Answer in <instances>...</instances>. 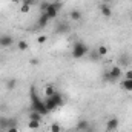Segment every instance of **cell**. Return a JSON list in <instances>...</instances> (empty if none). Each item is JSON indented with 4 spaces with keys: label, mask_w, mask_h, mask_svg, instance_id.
Instances as JSON below:
<instances>
[{
    "label": "cell",
    "mask_w": 132,
    "mask_h": 132,
    "mask_svg": "<svg viewBox=\"0 0 132 132\" xmlns=\"http://www.w3.org/2000/svg\"><path fill=\"white\" fill-rule=\"evenodd\" d=\"M100 12H101V15L106 17V19H109V17L112 15V11H111V8H109L108 3H101V5H100Z\"/></svg>",
    "instance_id": "9c48e42d"
},
{
    "label": "cell",
    "mask_w": 132,
    "mask_h": 132,
    "mask_svg": "<svg viewBox=\"0 0 132 132\" xmlns=\"http://www.w3.org/2000/svg\"><path fill=\"white\" fill-rule=\"evenodd\" d=\"M62 8V3L60 2H54V3H49V6H48V9H46V15L49 17V20L51 19H55L57 15H59V9Z\"/></svg>",
    "instance_id": "5b68a950"
},
{
    "label": "cell",
    "mask_w": 132,
    "mask_h": 132,
    "mask_svg": "<svg viewBox=\"0 0 132 132\" xmlns=\"http://www.w3.org/2000/svg\"><path fill=\"white\" fill-rule=\"evenodd\" d=\"M125 77H126L128 80H132V69H129V71H126V74H125Z\"/></svg>",
    "instance_id": "cb8c5ba5"
},
{
    "label": "cell",
    "mask_w": 132,
    "mask_h": 132,
    "mask_svg": "<svg viewBox=\"0 0 132 132\" xmlns=\"http://www.w3.org/2000/svg\"><path fill=\"white\" fill-rule=\"evenodd\" d=\"M29 95H31V109H32V111H37V112H40L42 115H48L49 112H48V109H46V106H45V101L37 97V92H35L34 88H31Z\"/></svg>",
    "instance_id": "6da1fadb"
},
{
    "label": "cell",
    "mask_w": 132,
    "mask_h": 132,
    "mask_svg": "<svg viewBox=\"0 0 132 132\" xmlns=\"http://www.w3.org/2000/svg\"><path fill=\"white\" fill-rule=\"evenodd\" d=\"M118 125H120L118 118H117V117H112V118L106 123V131L108 132H115L117 131V128H118Z\"/></svg>",
    "instance_id": "ba28073f"
},
{
    "label": "cell",
    "mask_w": 132,
    "mask_h": 132,
    "mask_svg": "<svg viewBox=\"0 0 132 132\" xmlns=\"http://www.w3.org/2000/svg\"><path fill=\"white\" fill-rule=\"evenodd\" d=\"M86 54H89L88 45L83 43V42H77V43L74 45V48H72V57H74V59H81V57H85Z\"/></svg>",
    "instance_id": "3957f363"
},
{
    "label": "cell",
    "mask_w": 132,
    "mask_h": 132,
    "mask_svg": "<svg viewBox=\"0 0 132 132\" xmlns=\"http://www.w3.org/2000/svg\"><path fill=\"white\" fill-rule=\"evenodd\" d=\"M0 132H6V131H3V129H0Z\"/></svg>",
    "instance_id": "1f68e13d"
},
{
    "label": "cell",
    "mask_w": 132,
    "mask_h": 132,
    "mask_svg": "<svg viewBox=\"0 0 132 132\" xmlns=\"http://www.w3.org/2000/svg\"><path fill=\"white\" fill-rule=\"evenodd\" d=\"M65 31H68V26H65V25H60V26H59V32H65Z\"/></svg>",
    "instance_id": "484cf974"
},
{
    "label": "cell",
    "mask_w": 132,
    "mask_h": 132,
    "mask_svg": "<svg viewBox=\"0 0 132 132\" xmlns=\"http://www.w3.org/2000/svg\"><path fill=\"white\" fill-rule=\"evenodd\" d=\"M48 22H49V17L46 15V12H42V15H40V19H38V26H42V28H45V26L48 25Z\"/></svg>",
    "instance_id": "4fadbf2b"
},
{
    "label": "cell",
    "mask_w": 132,
    "mask_h": 132,
    "mask_svg": "<svg viewBox=\"0 0 132 132\" xmlns=\"http://www.w3.org/2000/svg\"><path fill=\"white\" fill-rule=\"evenodd\" d=\"M12 3H15V5H19V3H22V0H11Z\"/></svg>",
    "instance_id": "83f0119b"
},
{
    "label": "cell",
    "mask_w": 132,
    "mask_h": 132,
    "mask_svg": "<svg viewBox=\"0 0 132 132\" xmlns=\"http://www.w3.org/2000/svg\"><path fill=\"white\" fill-rule=\"evenodd\" d=\"M55 92H57V89H55L54 86H48V88L45 89V94H46V97H52Z\"/></svg>",
    "instance_id": "ac0fdd59"
},
{
    "label": "cell",
    "mask_w": 132,
    "mask_h": 132,
    "mask_svg": "<svg viewBox=\"0 0 132 132\" xmlns=\"http://www.w3.org/2000/svg\"><path fill=\"white\" fill-rule=\"evenodd\" d=\"M121 88H123L125 91H129V92H132V80L125 78V81L121 83Z\"/></svg>",
    "instance_id": "9a60e30c"
},
{
    "label": "cell",
    "mask_w": 132,
    "mask_h": 132,
    "mask_svg": "<svg viewBox=\"0 0 132 132\" xmlns=\"http://www.w3.org/2000/svg\"><path fill=\"white\" fill-rule=\"evenodd\" d=\"M48 6H49V3H48V2H42V3H40V11H42V12H46Z\"/></svg>",
    "instance_id": "44dd1931"
},
{
    "label": "cell",
    "mask_w": 132,
    "mask_h": 132,
    "mask_svg": "<svg viewBox=\"0 0 132 132\" xmlns=\"http://www.w3.org/2000/svg\"><path fill=\"white\" fill-rule=\"evenodd\" d=\"M14 126H17L15 120H9V118H6V117H0V129L6 131V129L14 128Z\"/></svg>",
    "instance_id": "8992f818"
},
{
    "label": "cell",
    "mask_w": 132,
    "mask_h": 132,
    "mask_svg": "<svg viewBox=\"0 0 132 132\" xmlns=\"http://www.w3.org/2000/svg\"><path fill=\"white\" fill-rule=\"evenodd\" d=\"M12 43H14V38L11 35H8V34L0 35V48H9Z\"/></svg>",
    "instance_id": "52a82bcc"
},
{
    "label": "cell",
    "mask_w": 132,
    "mask_h": 132,
    "mask_svg": "<svg viewBox=\"0 0 132 132\" xmlns=\"http://www.w3.org/2000/svg\"><path fill=\"white\" fill-rule=\"evenodd\" d=\"M86 132H95V131H94V129L91 128V129H88V131H86Z\"/></svg>",
    "instance_id": "f1b7e54d"
},
{
    "label": "cell",
    "mask_w": 132,
    "mask_h": 132,
    "mask_svg": "<svg viewBox=\"0 0 132 132\" xmlns=\"http://www.w3.org/2000/svg\"><path fill=\"white\" fill-rule=\"evenodd\" d=\"M17 88V78H8L6 80V89L8 91H14Z\"/></svg>",
    "instance_id": "7c38bea8"
},
{
    "label": "cell",
    "mask_w": 132,
    "mask_h": 132,
    "mask_svg": "<svg viewBox=\"0 0 132 132\" xmlns=\"http://www.w3.org/2000/svg\"><path fill=\"white\" fill-rule=\"evenodd\" d=\"M69 17H71L72 20H80V19H81V11H78V9H74V11H71Z\"/></svg>",
    "instance_id": "2e32d148"
},
{
    "label": "cell",
    "mask_w": 132,
    "mask_h": 132,
    "mask_svg": "<svg viewBox=\"0 0 132 132\" xmlns=\"http://www.w3.org/2000/svg\"><path fill=\"white\" fill-rule=\"evenodd\" d=\"M121 68L120 66H112L109 71H106L104 74H103V78L106 80V81H114V80H118L120 77H121Z\"/></svg>",
    "instance_id": "277c9868"
},
{
    "label": "cell",
    "mask_w": 132,
    "mask_h": 132,
    "mask_svg": "<svg viewBox=\"0 0 132 132\" xmlns=\"http://www.w3.org/2000/svg\"><path fill=\"white\" fill-rule=\"evenodd\" d=\"M46 40H48V37H46V35H40V37L37 38V42H38V43H45Z\"/></svg>",
    "instance_id": "603a6c76"
},
{
    "label": "cell",
    "mask_w": 132,
    "mask_h": 132,
    "mask_svg": "<svg viewBox=\"0 0 132 132\" xmlns=\"http://www.w3.org/2000/svg\"><path fill=\"white\" fill-rule=\"evenodd\" d=\"M51 132H62V126L59 123H52L51 125Z\"/></svg>",
    "instance_id": "ffe728a7"
},
{
    "label": "cell",
    "mask_w": 132,
    "mask_h": 132,
    "mask_svg": "<svg viewBox=\"0 0 132 132\" xmlns=\"http://www.w3.org/2000/svg\"><path fill=\"white\" fill-rule=\"evenodd\" d=\"M25 2H28V0H22V3H25Z\"/></svg>",
    "instance_id": "4dcf8cb0"
},
{
    "label": "cell",
    "mask_w": 132,
    "mask_h": 132,
    "mask_svg": "<svg viewBox=\"0 0 132 132\" xmlns=\"http://www.w3.org/2000/svg\"><path fill=\"white\" fill-rule=\"evenodd\" d=\"M42 114L40 112H37V111H31L29 112V120H38V121H42Z\"/></svg>",
    "instance_id": "e0dca14e"
},
{
    "label": "cell",
    "mask_w": 132,
    "mask_h": 132,
    "mask_svg": "<svg viewBox=\"0 0 132 132\" xmlns=\"http://www.w3.org/2000/svg\"><path fill=\"white\" fill-rule=\"evenodd\" d=\"M108 2H109V0H103V3H108Z\"/></svg>",
    "instance_id": "f546056e"
},
{
    "label": "cell",
    "mask_w": 132,
    "mask_h": 132,
    "mask_svg": "<svg viewBox=\"0 0 132 132\" xmlns=\"http://www.w3.org/2000/svg\"><path fill=\"white\" fill-rule=\"evenodd\" d=\"M38 63H40L38 59H31V62H29V65H32V66H37Z\"/></svg>",
    "instance_id": "d4e9b609"
},
{
    "label": "cell",
    "mask_w": 132,
    "mask_h": 132,
    "mask_svg": "<svg viewBox=\"0 0 132 132\" xmlns=\"http://www.w3.org/2000/svg\"><path fill=\"white\" fill-rule=\"evenodd\" d=\"M6 132H19V128H17V126H14V128H9V129H6Z\"/></svg>",
    "instance_id": "4316f807"
},
{
    "label": "cell",
    "mask_w": 132,
    "mask_h": 132,
    "mask_svg": "<svg viewBox=\"0 0 132 132\" xmlns=\"http://www.w3.org/2000/svg\"><path fill=\"white\" fill-rule=\"evenodd\" d=\"M63 104H65V97L60 92H55L52 97H46V100H45V106H46L48 112H52Z\"/></svg>",
    "instance_id": "7a4b0ae2"
},
{
    "label": "cell",
    "mask_w": 132,
    "mask_h": 132,
    "mask_svg": "<svg viewBox=\"0 0 132 132\" xmlns=\"http://www.w3.org/2000/svg\"><path fill=\"white\" fill-rule=\"evenodd\" d=\"M75 128H77V131H80V132H86L88 129H91V125H89L88 120H80Z\"/></svg>",
    "instance_id": "30bf717a"
},
{
    "label": "cell",
    "mask_w": 132,
    "mask_h": 132,
    "mask_svg": "<svg viewBox=\"0 0 132 132\" xmlns=\"http://www.w3.org/2000/svg\"><path fill=\"white\" fill-rule=\"evenodd\" d=\"M91 59L97 62V60H98V59H101V57H100L98 54H97V51H94V52H91Z\"/></svg>",
    "instance_id": "7402d4cb"
},
{
    "label": "cell",
    "mask_w": 132,
    "mask_h": 132,
    "mask_svg": "<svg viewBox=\"0 0 132 132\" xmlns=\"http://www.w3.org/2000/svg\"><path fill=\"white\" fill-rule=\"evenodd\" d=\"M131 20H132V14H131Z\"/></svg>",
    "instance_id": "d6a6232c"
},
{
    "label": "cell",
    "mask_w": 132,
    "mask_h": 132,
    "mask_svg": "<svg viewBox=\"0 0 132 132\" xmlns=\"http://www.w3.org/2000/svg\"><path fill=\"white\" fill-rule=\"evenodd\" d=\"M40 123H42V121H38V120H29V121H28V128L32 129V131H37V129L40 128Z\"/></svg>",
    "instance_id": "5bb4252c"
},
{
    "label": "cell",
    "mask_w": 132,
    "mask_h": 132,
    "mask_svg": "<svg viewBox=\"0 0 132 132\" xmlns=\"http://www.w3.org/2000/svg\"><path fill=\"white\" fill-rule=\"evenodd\" d=\"M97 54H98L100 57H104V55L108 54V48H106V46H103V45L98 46V48H97Z\"/></svg>",
    "instance_id": "d6986e66"
},
{
    "label": "cell",
    "mask_w": 132,
    "mask_h": 132,
    "mask_svg": "<svg viewBox=\"0 0 132 132\" xmlns=\"http://www.w3.org/2000/svg\"><path fill=\"white\" fill-rule=\"evenodd\" d=\"M17 49L22 51V52H23V51H28V49H29V43H28L26 40H19V42H17Z\"/></svg>",
    "instance_id": "8fae6325"
}]
</instances>
